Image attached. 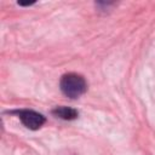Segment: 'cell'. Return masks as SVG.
Listing matches in <instances>:
<instances>
[{
  "label": "cell",
  "instance_id": "6da1fadb",
  "mask_svg": "<svg viewBox=\"0 0 155 155\" xmlns=\"http://www.w3.org/2000/svg\"><path fill=\"white\" fill-rule=\"evenodd\" d=\"M59 87H61V91L63 92V94L74 99V98L82 96L86 92L87 84L81 75H79L76 73H68L61 78Z\"/></svg>",
  "mask_w": 155,
  "mask_h": 155
},
{
  "label": "cell",
  "instance_id": "3957f363",
  "mask_svg": "<svg viewBox=\"0 0 155 155\" xmlns=\"http://www.w3.org/2000/svg\"><path fill=\"white\" fill-rule=\"evenodd\" d=\"M52 114L59 119L63 120H74L78 117L79 113L78 110H75L74 108H69V107H56L54 109H52Z\"/></svg>",
  "mask_w": 155,
  "mask_h": 155
},
{
  "label": "cell",
  "instance_id": "7a4b0ae2",
  "mask_svg": "<svg viewBox=\"0 0 155 155\" xmlns=\"http://www.w3.org/2000/svg\"><path fill=\"white\" fill-rule=\"evenodd\" d=\"M15 114H17V116L19 117V120L22 121V124L28 127L29 130H39L46 121L45 116L41 115L38 111L30 110V109H21V110H15L12 111Z\"/></svg>",
  "mask_w": 155,
  "mask_h": 155
}]
</instances>
